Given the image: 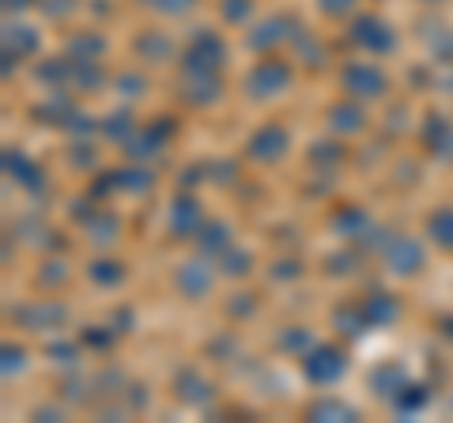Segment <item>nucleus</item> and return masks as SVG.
<instances>
[{
  "label": "nucleus",
  "instance_id": "f257e3e1",
  "mask_svg": "<svg viewBox=\"0 0 453 423\" xmlns=\"http://www.w3.org/2000/svg\"><path fill=\"white\" fill-rule=\"evenodd\" d=\"M336 371H340L336 351H321V359L314 356V363H310V374H314V378H333Z\"/></svg>",
  "mask_w": 453,
  "mask_h": 423
}]
</instances>
